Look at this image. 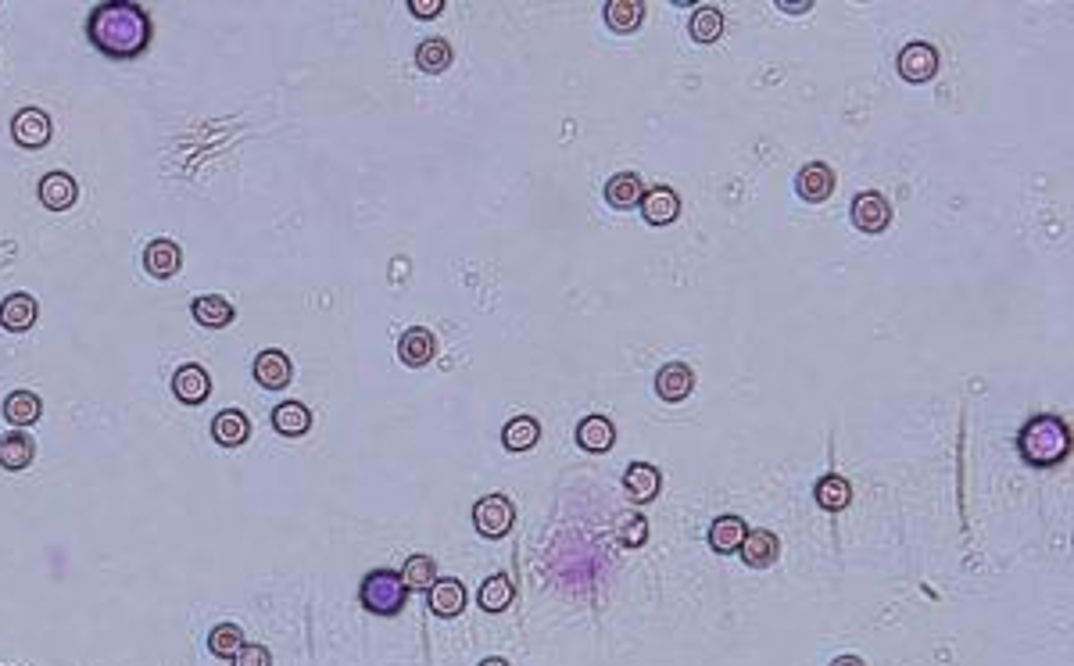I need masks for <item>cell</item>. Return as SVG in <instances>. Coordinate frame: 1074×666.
Returning a JSON list of instances; mask_svg holds the SVG:
<instances>
[{
  "instance_id": "cell-1",
  "label": "cell",
  "mask_w": 1074,
  "mask_h": 666,
  "mask_svg": "<svg viewBox=\"0 0 1074 666\" xmlns=\"http://www.w3.org/2000/svg\"><path fill=\"white\" fill-rule=\"evenodd\" d=\"M151 15L140 4L129 0H111V4H97L86 18V40L94 43L97 51L111 61H133L151 47Z\"/></svg>"
},
{
  "instance_id": "cell-2",
  "label": "cell",
  "mask_w": 1074,
  "mask_h": 666,
  "mask_svg": "<svg viewBox=\"0 0 1074 666\" xmlns=\"http://www.w3.org/2000/svg\"><path fill=\"white\" fill-rule=\"evenodd\" d=\"M1024 462L1032 466H1060L1071 455V427L1060 416H1035L1017 437Z\"/></svg>"
},
{
  "instance_id": "cell-3",
  "label": "cell",
  "mask_w": 1074,
  "mask_h": 666,
  "mask_svg": "<svg viewBox=\"0 0 1074 666\" xmlns=\"http://www.w3.org/2000/svg\"><path fill=\"white\" fill-rule=\"evenodd\" d=\"M358 598H362V609H369L373 616H398L409 602V588L398 570H373L366 573Z\"/></svg>"
},
{
  "instance_id": "cell-4",
  "label": "cell",
  "mask_w": 1074,
  "mask_h": 666,
  "mask_svg": "<svg viewBox=\"0 0 1074 666\" xmlns=\"http://www.w3.org/2000/svg\"><path fill=\"white\" fill-rule=\"evenodd\" d=\"M473 523H477V530L484 534V538L498 541V538H505V534L512 530V523H516V509H512V502L505 495H487L473 505Z\"/></svg>"
},
{
  "instance_id": "cell-5",
  "label": "cell",
  "mask_w": 1074,
  "mask_h": 666,
  "mask_svg": "<svg viewBox=\"0 0 1074 666\" xmlns=\"http://www.w3.org/2000/svg\"><path fill=\"white\" fill-rule=\"evenodd\" d=\"M11 137H15L18 147H29V151L47 147L54 137L51 115H47L43 108H22L15 119H11Z\"/></svg>"
},
{
  "instance_id": "cell-6",
  "label": "cell",
  "mask_w": 1074,
  "mask_h": 666,
  "mask_svg": "<svg viewBox=\"0 0 1074 666\" xmlns=\"http://www.w3.org/2000/svg\"><path fill=\"white\" fill-rule=\"evenodd\" d=\"M938 72V51L931 47V43H906L903 54H899V76L906 79V83H928V79H935Z\"/></svg>"
},
{
  "instance_id": "cell-7",
  "label": "cell",
  "mask_w": 1074,
  "mask_h": 666,
  "mask_svg": "<svg viewBox=\"0 0 1074 666\" xmlns=\"http://www.w3.org/2000/svg\"><path fill=\"white\" fill-rule=\"evenodd\" d=\"M144 269L154 276V280H172V276L183 269V251H179L176 240L154 237L144 248Z\"/></svg>"
},
{
  "instance_id": "cell-8",
  "label": "cell",
  "mask_w": 1074,
  "mask_h": 666,
  "mask_svg": "<svg viewBox=\"0 0 1074 666\" xmlns=\"http://www.w3.org/2000/svg\"><path fill=\"white\" fill-rule=\"evenodd\" d=\"M888 222H892V205L881 194L867 190L853 201V226L860 233H885Z\"/></svg>"
},
{
  "instance_id": "cell-9",
  "label": "cell",
  "mask_w": 1074,
  "mask_h": 666,
  "mask_svg": "<svg viewBox=\"0 0 1074 666\" xmlns=\"http://www.w3.org/2000/svg\"><path fill=\"white\" fill-rule=\"evenodd\" d=\"M36 319H40V305H36L33 294H8V298L0 301V326L11 333H26L36 326Z\"/></svg>"
},
{
  "instance_id": "cell-10",
  "label": "cell",
  "mask_w": 1074,
  "mask_h": 666,
  "mask_svg": "<svg viewBox=\"0 0 1074 666\" xmlns=\"http://www.w3.org/2000/svg\"><path fill=\"white\" fill-rule=\"evenodd\" d=\"M172 394L183 405H201L212 394V376L201 366H194V362H187V366H179L172 373Z\"/></svg>"
},
{
  "instance_id": "cell-11",
  "label": "cell",
  "mask_w": 1074,
  "mask_h": 666,
  "mask_svg": "<svg viewBox=\"0 0 1074 666\" xmlns=\"http://www.w3.org/2000/svg\"><path fill=\"white\" fill-rule=\"evenodd\" d=\"M251 373H255V380L265 387V391H280V387H287L290 380H294V366H290L287 355L276 348L262 351V355L255 359V366H251Z\"/></svg>"
},
{
  "instance_id": "cell-12",
  "label": "cell",
  "mask_w": 1074,
  "mask_h": 666,
  "mask_svg": "<svg viewBox=\"0 0 1074 666\" xmlns=\"http://www.w3.org/2000/svg\"><path fill=\"white\" fill-rule=\"evenodd\" d=\"M738 552H742L745 566H752V570H767V566L777 563V555H781V541H777L774 530H749Z\"/></svg>"
},
{
  "instance_id": "cell-13",
  "label": "cell",
  "mask_w": 1074,
  "mask_h": 666,
  "mask_svg": "<svg viewBox=\"0 0 1074 666\" xmlns=\"http://www.w3.org/2000/svg\"><path fill=\"white\" fill-rule=\"evenodd\" d=\"M437 355V337L427 330V326H412V330L401 333V341H398V359L405 362V366L419 369V366H427L430 359Z\"/></svg>"
},
{
  "instance_id": "cell-14",
  "label": "cell",
  "mask_w": 1074,
  "mask_h": 666,
  "mask_svg": "<svg viewBox=\"0 0 1074 666\" xmlns=\"http://www.w3.org/2000/svg\"><path fill=\"white\" fill-rule=\"evenodd\" d=\"M190 316H194V323L205 326V330H222V326H230L237 319V308L230 305V298H222V294H201V298L190 301Z\"/></svg>"
},
{
  "instance_id": "cell-15",
  "label": "cell",
  "mask_w": 1074,
  "mask_h": 666,
  "mask_svg": "<svg viewBox=\"0 0 1074 666\" xmlns=\"http://www.w3.org/2000/svg\"><path fill=\"white\" fill-rule=\"evenodd\" d=\"M79 187L72 180L69 172H47L40 180V205L51 208V212H65V208L76 205Z\"/></svg>"
},
{
  "instance_id": "cell-16",
  "label": "cell",
  "mask_w": 1074,
  "mask_h": 666,
  "mask_svg": "<svg viewBox=\"0 0 1074 666\" xmlns=\"http://www.w3.org/2000/svg\"><path fill=\"white\" fill-rule=\"evenodd\" d=\"M641 215H645V222H652V226H670V222L681 215V197H677L670 187L645 190V197H641Z\"/></svg>"
},
{
  "instance_id": "cell-17",
  "label": "cell",
  "mask_w": 1074,
  "mask_h": 666,
  "mask_svg": "<svg viewBox=\"0 0 1074 666\" xmlns=\"http://www.w3.org/2000/svg\"><path fill=\"white\" fill-rule=\"evenodd\" d=\"M430 609H434L437 616H444V620L459 616L462 609H466V588H462V581H455V577H437V581L430 584Z\"/></svg>"
},
{
  "instance_id": "cell-18",
  "label": "cell",
  "mask_w": 1074,
  "mask_h": 666,
  "mask_svg": "<svg viewBox=\"0 0 1074 666\" xmlns=\"http://www.w3.org/2000/svg\"><path fill=\"white\" fill-rule=\"evenodd\" d=\"M695 387V373H691L684 362H666L656 376V391L663 402H684Z\"/></svg>"
},
{
  "instance_id": "cell-19",
  "label": "cell",
  "mask_w": 1074,
  "mask_h": 666,
  "mask_svg": "<svg viewBox=\"0 0 1074 666\" xmlns=\"http://www.w3.org/2000/svg\"><path fill=\"white\" fill-rule=\"evenodd\" d=\"M577 444L584 448V452H609L616 444V427L609 423L606 416H588V419H580L577 423Z\"/></svg>"
},
{
  "instance_id": "cell-20",
  "label": "cell",
  "mask_w": 1074,
  "mask_h": 666,
  "mask_svg": "<svg viewBox=\"0 0 1074 666\" xmlns=\"http://www.w3.org/2000/svg\"><path fill=\"white\" fill-rule=\"evenodd\" d=\"M40 416H43L40 394H33V391H11L8 398H4V419H8V423H11L15 430L33 427V423H36Z\"/></svg>"
},
{
  "instance_id": "cell-21",
  "label": "cell",
  "mask_w": 1074,
  "mask_h": 666,
  "mask_svg": "<svg viewBox=\"0 0 1074 666\" xmlns=\"http://www.w3.org/2000/svg\"><path fill=\"white\" fill-rule=\"evenodd\" d=\"M795 190H799L806 201H827L835 194V172L827 169L824 162H813L795 176Z\"/></svg>"
},
{
  "instance_id": "cell-22",
  "label": "cell",
  "mask_w": 1074,
  "mask_h": 666,
  "mask_svg": "<svg viewBox=\"0 0 1074 666\" xmlns=\"http://www.w3.org/2000/svg\"><path fill=\"white\" fill-rule=\"evenodd\" d=\"M212 437L222 444V448H240V444L251 437L248 416H244L240 409H222L219 416L212 419Z\"/></svg>"
},
{
  "instance_id": "cell-23",
  "label": "cell",
  "mask_w": 1074,
  "mask_h": 666,
  "mask_svg": "<svg viewBox=\"0 0 1074 666\" xmlns=\"http://www.w3.org/2000/svg\"><path fill=\"white\" fill-rule=\"evenodd\" d=\"M33 437L22 434V430H11V434L0 437V466L8 473H18V470H26V466H33Z\"/></svg>"
},
{
  "instance_id": "cell-24",
  "label": "cell",
  "mask_w": 1074,
  "mask_h": 666,
  "mask_svg": "<svg viewBox=\"0 0 1074 666\" xmlns=\"http://www.w3.org/2000/svg\"><path fill=\"white\" fill-rule=\"evenodd\" d=\"M641 197H645V187H641V180L634 176V172H616L613 180L606 183V201H609V208H616V212H631V208H638Z\"/></svg>"
},
{
  "instance_id": "cell-25",
  "label": "cell",
  "mask_w": 1074,
  "mask_h": 666,
  "mask_svg": "<svg viewBox=\"0 0 1074 666\" xmlns=\"http://www.w3.org/2000/svg\"><path fill=\"white\" fill-rule=\"evenodd\" d=\"M623 487H627V495H631L634 502H652V498L659 495V487H663V477H659L656 466L634 462L631 470L623 473Z\"/></svg>"
},
{
  "instance_id": "cell-26",
  "label": "cell",
  "mask_w": 1074,
  "mask_h": 666,
  "mask_svg": "<svg viewBox=\"0 0 1074 666\" xmlns=\"http://www.w3.org/2000/svg\"><path fill=\"white\" fill-rule=\"evenodd\" d=\"M745 534H749V527H745L742 516H720V520H713V527H709V548L720 555L738 552Z\"/></svg>"
},
{
  "instance_id": "cell-27",
  "label": "cell",
  "mask_w": 1074,
  "mask_h": 666,
  "mask_svg": "<svg viewBox=\"0 0 1074 666\" xmlns=\"http://www.w3.org/2000/svg\"><path fill=\"white\" fill-rule=\"evenodd\" d=\"M512 598H516V588H512L509 573H491L477 591L480 609H487V613H505L512 606Z\"/></svg>"
},
{
  "instance_id": "cell-28",
  "label": "cell",
  "mask_w": 1074,
  "mask_h": 666,
  "mask_svg": "<svg viewBox=\"0 0 1074 666\" xmlns=\"http://www.w3.org/2000/svg\"><path fill=\"white\" fill-rule=\"evenodd\" d=\"M813 495H817L820 509H827V513H842V509H849V502H853V487H849V480H845V477L831 473V477L817 480Z\"/></svg>"
},
{
  "instance_id": "cell-29",
  "label": "cell",
  "mask_w": 1074,
  "mask_h": 666,
  "mask_svg": "<svg viewBox=\"0 0 1074 666\" xmlns=\"http://www.w3.org/2000/svg\"><path fill=\"white\" fill-rule=\"evenodd\" d=\"M308 427H312V412L305 409L301 402H283L273 409V430L283 437H301L308 434Z\"/></svg>"
},
{
  "instance_id": "cell-30",
  "label": "cell",
  "mask_w": 1074,
  "mask_h": 666,
  "mask_svg": "<svg viewBox=\"0 0 1074 666\" xmlns=\"http://www.w3.org/2000/svg\"><path fill=\"white\" fill-rule=\"evenodd\" d=\"M645 18V4L641 0H609L606 4V26L613 33H634Z\"/></svg>"
},
{
  "instance_id": "cell-31",
  "label": "cell",
  "mask_w": 1074,
  "mask_h": 666,
  "mask_svg": "<svg viewBox=\"0 0 1074 666\" xmlns=\"http://www.w3.org/2000/svg\"><path fill=\"white\" fill-rule=\"evenodd\" d=\"M537 437H541V423H537L534 416H516L509 427L502 430V441L509 452H530V448L537 444Z\"/></svg>"
},
{
  "instance_id": "cell-32",
  "label": "cell",
  "mask_w": 1074,
  "mask_h": 666,
  "mask_svg": "<svg viewBox=\"0 0 1074 666\" xmlns=\"http://www.w3.org/2000/svg\"><path fill=\"white\" fill-rule=\"evenodd\" d=\"M401 581H405V588L409 591H430V584L437 581V566L430 555L416 552L405 559V566H401Z\"/></svg>"
},
{
  "instance_id": "cell-33",
  "label": "cell",
  "mask_w": 1074,
  "mask_h": 666,
  "mask_svg": "<svg viewBox=\"0 0 1074 666\" xmlns=\"http://www.w3.org/2000/svg\"><path fill=\"white\" fill-rule=\"evenodd\" d=\"M416 65L423 72H430V76H437V72H444L448 65H452V47H448V40H441V36H430V40H423L416 47Z\"/></svg>"
},
{
  "instance_id": "cell-34",
  "label": "cell",
  "mask_w": 1074,
  "mask_h": 666,
  "mask_svg": "<svg viewBox=\"0 0 1074 666\" xmlns=\"http://www.w3.org/2000/svg\"><path fill=\"white\" fill-rule=\"evenodd\" d=\"M724 36V15H720V8H699L695 15H691V40L695 43H716Z\"/></svg>"
},
{
  "instance_id": "cell-35",
  "label": "cell",
  "mask_w": 1074,
  "mask_h": 666,
  "mask_svg": "<svg viewBox=\"0 0 1074 666\" xmlns=\"http://www.w3.org/2000/svg\"><path fill=\"white\" fill-rule=\"evenodd\" d=\"M240 645H244V631L237 624H219L208 634V649L219 659H233L240 652Z\"/></svg>"
},
{
  "instance_id": "cell-36",
  "label": "cell",
  "mask_w": 1074,
  "mask_h": 666,
  "mask_svg": "<svg viewBox=\"0 0 1074 666\" xmlns=\"http://www.w3.org/2000/svg\"><path fill=\"white\" fill-rule=\"evenodd\" d=\"M616 538H620V545H631V548H641L648 541V520L645 516H623L620 523H616Z\"/></svg>"
},
{
  "instance_id": "cell-37",
  "label": "cell",
  "mask_w": 1074,
  "mask_h": 666,
  "mask_svg": "<svg viewBox=\"0 0 1074 666\" xmlns=\"http://www.w3.org/2000/svg\"><path fill=\"white\" fill-rule=\"evenodd\" d=\"M233 666H273V656H269V649L258 645V641H244L240 652L233 656Z\"/></svg>"
},
{
  "instance_id": "cell-38",
  "label": "cell",
  "mask_w": 1074,
  "mask_h": 666,
  "mask_svg": "<svg viewBox=\"0 0 1074 666\" xmlns=\"http://www.w3.org/2000/svg\"><path fill=\"white\" fill-rule=\"evenodd\" d=\"M409 8L416 18H434V15H441L444 0H409Z\"/></svg>"
},
{
  "instance_id": "cell-39",
  "label": "cell",
  "mask_w": 1074,
  "mask_h": 666,
  "mask_svg": "<svg viewBox=\"0 0 1074 666\" xmlns=\"http://www.w3.org/2000/svg\"><path fill=\"white\" fill-rule=\"evenodd\" d=\"M831 666H867V663H863V659H860V656H838V659H835V663H831Z\"/></svg>"
},
{
  "instance_id": "cell-40",
  "label": "cell",
  "mask_w": 1074,
  "mask_h": 666,
  "mask_svg": "<svg viewBox=\"0 0 1074 666\" xmlns=\"http://www.w3.org/2000/svg\"><path fill=\"white\" fill-rule=\"evenodd\" d=\"M781 8H785V11H792V15H799V11H810L813 4H810V0H802V4H788V0H785Z\"/></svg>"
},
{
  "instance_id": "cell-41",
  "label": "cell",
  "mask_w": 1074,
  "mask_h": 666,
  "mask_svg": "<svg viewBox=\"0 0 1074 666\" xmlns=\"http://www.w3.org/2000/svg\"><path fill=\"white\" fill-rule=\"evenodd\" d=\"M480 666H509V659H502V656H491V659H484V663H480Z\"/></svg>"
}]
</instances>
